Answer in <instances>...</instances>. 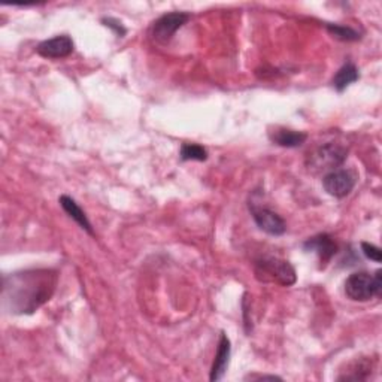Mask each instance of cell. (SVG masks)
<instances>
[{
    "instance_id": "13",
    "label": "cell",
    "mask_w": 382,
    "mask_h": 382,
    "mask_svg": "<svg viewBox=\"0 0 382 382\" xmlns=\"http://www.w3.org/2000/svg\"><path fill=\"white\" fill-rule=\"evenodd\" d=\"M359 78H360V73H359L357 66L354 63H346L338 72H336V75L333 76L331 84L336 90L339 91V93H342L346 87L359 81Z\"/></svg>"
},
{
    "instance_id": "2",
    "label": "cell",
    "mask_w": 382,
    "mask_h": 382,
    "mask_svg": "<svg viewBox=\"0 0 382 382\" xmlns=\"http://www.w3.org/2000/svg\"><path fill=\"white\" fill-rule=\"evenodd\" d=\"M382 293V275L376 270L375 275L368 272H356L345 281V295L354 302H368L379 297Z\"/></svg>"
},
{
    "instance_id": "18",
    "label": "cell",
    "mask_w": 382,
    "mask_h": 382,
    "mask_svg": "<svg viewBox=\"0 0 382 382\" xmlns=\"http://www.w3.org/2000/svg\"><path fill=\"white\" fill-rule=\"evenodd\" d=\"M247 379H253V381H282V378L275 376V375H251Z\"/></svg>"
},
{
    "instance_id": "6",
    "label": "cell",
    "mask_w": 382,
    "mask_h": 382,
    "mask_svg": "<svg viewBox=\"0 0 382 382\" xmlns=\"http://www.w3.org/2000/svg\"><path fill=\"white\" fill-rule=\"evenodd\" d=\"M357 175L348 169H334L323 178V187L333 197H346L354 190Z\"/></svg>"
},
{
    "instance_id": "17",
    "label": "cell",
    "mask_w": 382,
    "mask_h": 382,
    "mask_svg": "<svg viewBox=\"0 0 382 382\" xmlns=\"http://www.w3.org/2000/svg\"><path fill=\"white\" fill-rule=\"evenodd\" d=\"M102 23H103L106 27L112 28L114 32L117 33V36H118V38H123V36L126 35V28H124L123 26H121V23H118L117 20H112V18H105V20H102Z\"/></svg>"
},
{
    "instance_id": "15",
    "label": "cell",
    "mask_w": 382,
    "mask_h": 382,
    "mask_svg": "<svg viewBox=\"0 0 382 382\" xmlns=\"http://www.w3.org/2000/svg\"><path fill=\"white\" fill-rule=\"evenodd\" d=\"M181 160L189 161V160H197V161H205L208 160V151L197 144H184L181 147L179 151Z\"/></svg>"
},
{
    "instance_id": "7",
    "label": "cell",
    "mask_w": 382,
    "mask_h": 382,
    "mask_svg": "<svg viewBox=\"0 0 382 382\" xmlns=\"http://www.w3.org/2000/svg\"><path fill=\"white\" fill-rule=\"evenodd\" d=\"M251 211H253V218L260 230H263L272 236H281L287 232V224L277 212H273L267 208H255V206H253Z\"/></svg>"
},
{
    "instance_id": "16",
    "label": "cell",
    "mask_w": 382,
    "mask_h": 382,
    "mask_svg": "<svg viewBox=\"0 0 382 382\" xmlns=\"http://www.w3.org/2000/svg\"><path fill=\"white\" fill-rule=\"evenodd\" d=\"M361 251L363 254L368 257L369 260H373V262L379 263L382 260V255H381V250L375 245H372V243H368V242H361Z\"/></svg>"
},
{
    "instance_id": "5",
    "label": "cell",
    "mask_w": 382,
    "mask_h": 382,
    "mask_svg": "<svg viewBox=\"0 0 382 382\" xmlns=\"http://www.w3.org/2000/svg\"><path fill=\"white\" fill-rule=\"evenodd\" d=\"M190 20V14L187 12H169L164 14L159 20L154 21L151 27L152 38H154L160 43L171 42V39L175 36L178 30L187 24Z\"/></svg>"
},
{
    "instance_id": "11",
    "label": "cell",
    "mask_w": 382,
    "mask_h": 382,
    "mask_svg": "<svg viewBox=\"0 0 382 382\" xmlns=\"http://www.w3.org/2000/svg\"><path fill=\"white\" fill-rule=\"evenodd\" d=\"M269 137L273 144H277L284 148H297L302 147L308 139V134L304 132H296L290 129L277 127L269 132Z\"/></svg>"
},
{
    "instance_id": "12",
    "label": "cell",
    "mask_w": 382,
    "mask_h": 382,
    "mask_svg": "<svg viewBox=\"0 0 382 382\" xmlns=\"http://www.w3.org/2000/svg\"><path fill=\"white\" fill-rule=\"evenodd\" d=\"M58 203L62 205L63 211L68 213V216L78 224L83 230H85L88 235H95L93 233V227H91V223L88 221L87 216H85V212L81 209V206L76 203L72 197L63 194V196H60L58 198Z\"/></svg>"
},
{
    "instance_id": "3",
    "label": "cell",
    "mask_w": 382,
    "mask_h": 382,
    "mask_svg": "<svg viewBox=\"0 0 382 382\" xmlns=\"http://www.w3.org/2000/svg\"><path fill=\"white\" fill-rule=\"evenodd\" d=\"M255 273L257 278L263 281H275L280 282L281 285L290 287L293 285L297 280L295 267L290 265V262L281 258H263L260 260L255 266Z\"/></svg>"
},
{
    "instance_id": "10",
    "label": "cell",
    "mask_w": 382,
    "mask_h": 382,
    "mask_svg": "<svg viewBox=\"0 0 382 382\" xmlns=\"http://www.w3.org/2000/svg\"><path fill=\"white\" fill-rule=\"evenodd\" d=\"M230 354H232V346H230V339L227 338L226 333H221V338L218 342V349L216 360H213L212 369H211V376L209 379L212 382L221 381L224 373L227 372L228 363H230Z\"/></svg>"
},
{
    "instance_id": "1",
    "label": "cell",
    "mask_w": 382,
    "mask_h": 382,
    "mask_svg": "<svg viewBox=\"0 0 382 382\" xmlns=\"http://www.w3.org/2000/svg\"><path fill=\"white\" fill-rule=\"evenodd\" d=\"M57 272L32 269L11 273L4 278L2 297L12 314H33L47 303L57 287Z\"/></svg>"
},
{
    "instance_id": "8",
    "label": "cell",
    "mask_w": 382,
    "mask_h": 382,
    "mask_svg": "<svg viewBox=\"0 0 382 382\" xmlns=\"http://www.w3.org/2000/svg\"><path fill=\"white\" fill-rule=\"evenodd\" d=\"M36 53L43 58H65L73 53V41L68 35H60L41 42Z\"/></svg>"
},
{
    "instance_id": "4",
    "label": "cell",
    "mask_w": 382,
    "mask_h": 382,
    "mask_svg": "<svg viewBox=\"0 0 382 382\" xmlns=\"http://www.w3.org/2000/svg\"><path fill=\"white\" fill-rule=\"evenodd\" d=\"M348 157L346 148L338 145V144H326L319 147L309 159L311 169L317 171H334L336 167H339L345 163Z\"/></svg>"
},
{
    "instance_id": "9",
    "label": "cell",
    "mask_w": 382,
    "mask_h": 382,
    "mask_svg": "<svg viewBox=\"0 0 382 382\" xmlns=\"http://www.w3.org/2000/svg\"><path fill=\"white\" fill-rule=\"evenodd\" d=\"M303 248L307 251L315 253L321 263L330 262L331 257L336 254V251H338V245H336L331 236L327 233H321L314 238H309L303 243Z\"/></svg>"
},
{
    "instance_id": "14",
    "label": "cell",
    "mask_w": 382,
    "mask_h": 382,
    "mask_svg": "<svg viewBox=\"0 0 382 382\" xmlns=\"http://www.w3.org/2000/svg\"><path fill=\"white\" fill-rule=\"evenodd\" d=\"M326 28L327 32L339 41H344V42H354V41H359L361 36L359 32H356L354 28L351 27H346V26H341V24H330L327 23L326 24Z\"/></svg>"
}]
</instances>
